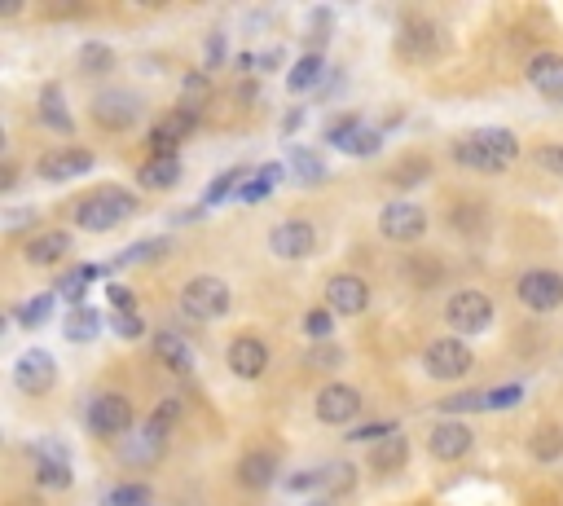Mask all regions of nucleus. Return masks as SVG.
I'll return each instance as SVG.
<instances>
[{"mask_svg":"<svg viewBox=\"0 0 563 506\" xmlns=\"http://www.w3.org/2000/svg\"><path fill=\"white\" fill-rule=\"evenodd\" d=\"M528 84L542 88L546 97L563 93V53H537V58H528Z\"/></svg>","mask_w":563,"mask_h":506,"instance_id":"obj_24","label":"nucleus"},{"mask_svg":"<svg viewBox=\"0 0 563 506\" xmlns=\"http://www.w3.org/2000/svg\"><path fill=\"white\" fill-rule=\"evenodd\" d=\"M304 506H335V502H330V498H313V502H304Z\"/></svg>","mask_w":563,"mask_h":506,"instance_id":"obj_54","label":"nucleus"},{"mask_svg":"<svg viewBox=\"0 0 563 506\" xmlns=\"http://www.w3.org/2000/svg\"><path fill=\"white\" fill-rule=\"evenodd\" d=\"M31 220H36V212H31V207H14V212L5 216V229L9 234H14V229H22V225H31Z\"/></svg>","mask_w":563,"mask_h":506,"instance_id":"obj_52","label":"nucleus"},{"mask_svg":"<svg viewBox=\"0 0 563 506\" xmlns=\"http://www.w3.org/2000/svg\"><path fill=\"white\" fill-rule=\"evenodd\" d=\"M304 330H308V335H313V339H326L330 330H335V317H330L326 308H313V313L304 317Z\"/></svg>","mask_w":563,"mask_h":506,"instance_id":"obj_48","label":"nucleus"},{"mask_svg":"<svg viewBox=\"0 0 563 506\" xmlns=\"http://www.w3.org/2000/svg\"><path fill=\"white\" fill-rule=\"evenodd\" d=\"M524 401L520 383H502V388H489V410H511V405Z\"/></svg>","mask_w":563,"mask_h":506,"instance_id":"obj_45","label":"nucleus"},{"mask_svg":"<svg viewBox=\"0 0 563 506\" xmlns=\"http://www.w3.org/2000/svg\"><path fill=\"white\" fill-rule=\"evenodd\" d=\"M53 300H58V291H40L36 300H27V304H22L14 317H18L22 326H44V322H49V317H53Z\"/></svg>","mask_w":563,"mask_h":506,"instance_id":"obj_33","label":"nucleus"},{"mask_svg":"<svg viewBox=\"0 0 563 506\" xmlns=\"http://www.w3.org/2000/svg\"><path fill=\"white\" fill-rule=\"evenodd\" d=\"M168 247L163 238H150V242H137L132 251H124V256H115V264L110 269H128V264H141V260H150V256H159V251Z\"/></svg>","mask_w":563,"mask_h":506,"instance_id":"obj_39","label":"nucleus"},{"mask_svg":"<svg viewBox=\"0 0 563 506\" xmlns=\"http://www.w3.org/2000/svg\"><path fill=\"white\" fill-rule=\"evenodd\" d=\"M132 423H137L132 401L128 396H119V392H102V396H93V405H88V432L102 436V440L128 436Z\"/></svg>","mask_w":563,"mask_h":506,"instance_id":"obj_4","label":"nucleus"},{"mask_svg":"<svg viewBox=\"0 0 563 506\" xmlns=\"http://www.w3.org/2000/svg\"><path fill=\"white\" fill-rule=\"evenodd\" d=\"M66 251H71V234H66V229H40V234H31V238H27L22 256L36 264V269H44V264L66 260Z\"/></svg>","mask_w":563,"mask_h":506,"instance_id":"obj_20","label":"nucleus"},{"mask_svg":"<svg viewBox=\"0 0 563 506\" xmlns=\"http://www.w3.org/2000/svg\"><path fill=\"white\" fill-rule=\"evenodd\" d=\"M396 49H401L410 62L432 58V53L440 49V27L436 22H427V18H410L401 27V36H396Z\"/></svg>","mask_w":563,"mask_h":506,"instance_id":"obj_18","label":"nucleus"},{"mask_svg":"<svg viewBox=\"0 0 563 506\" xmlns=\"http://www.w3.org/2000/svg\"><path fill=\"white\" fill-rule=\"evenodd\" d=\"M198 128V110L194 106H176V110H168V115L159 119V124L150 128V146H154V154H176V146H181L185 137Z\"/></svg>","mask_w":563,"mask_h":506,"instance_id":"obj_15","label":"nucleus"},{"mask_svg":"<svg viewBox=\"0 0 563 506\" xmlns=\"http://www.w3.org/2000/svg\"><path fill=\"white\" fill-rule=\"evenodd\" d=\"M282 163H264V168L256 172V176H251V181H242V190H238V198H242V203H260V198L264 194H269L273 190V185H278L282 181Z\"/></svg>","mask_w":563,"mask_h":506,"instance_id":"obj_30","label":"nucleus"},{"mask_svg":"<svg viewBox=\"0 0 563 506\" xmlns=\"http://www.w3.org/2000/svg\"><path fill=\"white\" fill-rule=\"evenodd\" d=\"M146 484H119L115 493H106L102 506H146Z\"/></svg>","mask_w":563,"mask_h":506,"instance_id":"obj_43","label":"nucleus"},{"mask_svg":"<svg viewBox=\"0 0 563 506\" xmlns=\"http://www.w3.org/2000/svg\"><path fill=\"white\" fill-rule=\"evenodd\" d=\"M317 418L322 423H330V427H344V423H352V418L361 414V392L352 388V383H326L322 392H317Z\"/></svg>","mask_w":563,"mask_h":506,"instance_id":"obj_13","label":"nucleus"},{"mask_svg":"<svg viewBox=\"0 0 563 506\" xmlns=\"http://www.w3.org/2000/svg\"><path fill=\"white\" fill-rule=\"evenodd\" d=\"M185 88H190V93H203L207 80H203V75H190V80H185Z\"/></svg>","mask_w":563,"mask_h":506,"instance_id":"obj_53","label":"nucleus"},{"mask_svg":"<svg viewBox=\"0 0 563 506\" xmlns=\"http://www.w3.org/2000/svg\"><path fill=\"white\" fill-rule=\"evenodd\" d=\"M313 247H317V229L308 220H282V225L269 229V251L278 260H304L313 256Z\"/></svg>","mask_w":563,"mask_h":506,"instance_id":"obj_11","label":"nucleus"},{"mask_svg":"<svg viewBox=\"0 0 563 506\" xmlns=\"http://www.w3.org/2000/svg\"><path fill=\"white\" fill-rule=\"evenodd\" d=\"M379 146H383V132H379V128H366V124H361V132L348 141V154H374Z\"/></svg>","mask_w":563,"mask_h":506,"instance_id":"obj_46","label":"nucleus"},{"mask_svg":"<svg viewBox=\"0 0 563 506\" xmlns=\"http://www.w3.org/2000/svg\"><path fill=\"white\" fill-rule=\"evenodd\" d=\"M137 212V198L128 190H119V185H106V190L88 194L80 207H75V225L84 229V234H110L115 225H124V220Z\"/></svg>","mask_w":563,"mask_h":506,"instance_id":"obj_2","label":"nucleus"},{"mask_svg":"<svg viewBox=\"0 0 563 506\" xmlns=\"http://www.w3.org/2000/svg\"><path fill=\"white\" fill-rule=\"evenodd\" d=\"M97 273H102V269H97V264H84V269H75V273H66V278H58V295H62V300H71L75 308H84L80 300H84V291H88V282H93V278H97Z\"/></svg>","mask_w":563,"mask_h":506,"instance_id":"obj_32","label":"nucleus"},{"mask_svg":"<svg viewBox=\"0 0 563 506\" xmlns=\"http://www.w3.org/2000/svg\"><path fill=\"white\" fill-rule=\"evenodd\" d=\"M176 181H181V159H176V154H150V159L137 168V185H141V190L163 194V190H172Z\"/></svg>","mask_w":563,"mask_h":506,"instance_id":"obj_21","label":"nucleus"},{"mask_svg":"<svg viewBox=\"0 0 563 506\" xmlns=\"http://www.w3.org/2000/svg\"><path fill=\"white\" fill-rule=\"evenodd\" d=\"M405 454H410V449H405L401 432H396V436H388V440H383V445L370 454V458H374V471H396V467H401V462H405Z\"/></svg>","mask_w":563,"mask_h":506,"instance_id":"obj_36","label":"nucleus"},{"mask_svg":"<svg viewBox=\"0 0 563 506\" xmlns=\"http://www.w3.org/2000/svg\"><path fill=\"white\" fill-rule=\"evenodd\" d=\"M515 295H520L524 308L533 313H550V308L563 304V273L555 269H528L520 282H515Z\"/></svg>","mask_w":563,"mask_h":506,"instance_id":"obj_9","label":"nucleus"},{"mask_svg":"<svg viewBox=\"0 0 563 506\" xmlns=\"http://www.w3.org/2000/svg\"><path fill=\"white\" fill-rule=\"evenodd\" d=\"M229 304H234L229 282L212 278V273L190 278V282H185V291H181V313L190 317V322H220V317L229 313Z\"/></svg>","mask_w":563,"mask_h":506,"instance_id":"obj_3","label":"nucleus"},{"mask_svg":"<svg viewBox=\"0 0 563 506\" xmlns=\"http://www.w3.org/2000/svg\"><path fill=\"white\" fill-rule=\"evenodd\" d=\"M445 322L454 326V335H484L493 326V300L484 291H458L445 304Z\"/></svg>","mask_w":563,"mask_h":506,"instance_id":"obj_5","label":"nucleus"},{"mask_svg":"<svg viewBox=\"0 0 563 506\" xmlns=\"http://www.w3.org/2000/svg\"><path fill=\"white\" fill-rule=\"evenodd\" d=\"M471 366H476V357H471V348L462 344V339H432V344L423 348V370L432 374V379H462Z\"/></svg>","mask_w":563,"mask_h":506,"instance_id":"obj_7","label":"nucleus"},{"mask_svg":"<svg viewBox=\"0 0 563 506\" xmlns=\"http://www.w3.org/2000/svg\"><path fill=\"white\" fill-rule=\"evenodd\" d=\"M357 132H361V119L344 115V119H335V124L326 128V141H330V146H339V150H348V141L357 137Z\"/></svg>","mask_w":563,"mask_h":506,"instance_id":"obj_42","label":"nucleus"},{"mask_svg":"<svg viewBox=\"0 0 563 506\" xmlns=\"http://www.w3.org/2000/svg\"><path fill=\"white\" fill-rule=\"evenodd\" d=\"M242 176H247L242 168H229V172H220L216 181H212V185H207V190H203V207H216L220 198L238 194V190H242Z\"/></svg>","mask_w":563,"mask_h":506,"instance_id":"obj_35","label":"nucleus"},{"mask_svg":"<svg viewBox=\"0 0 563 506\" xmlns=\"http://www.w3.org/2000/svg\"><path fill=\"white\" fill-rule=\"evenodd\" d=\"M489 410V392H458L440 401V414H480Z\"/></svg>","mask_w":563,"mask_h":506,"instance_id":"obj_37","label":"nucleus"},{"mask_svg":"<svg viewBox=\"0 0 563 506\" xmlns=\"http://www.w3.org/2000/svg\"><path fill=\"white\" fill-rule=\"evenodd\" d=\"M326 304H330V313L361 317L370 308V282L357 278V273H335L326 282Z\"/></svg>","mask_w":563,"mask_h":506,"instance_id":"obj_12","label":"nucleus"},{"mask_svg":"<svg viewBox=\"0 0 563 506\" xmlns=\"http://www.w3.org/2000/svg\"><path fill=\"white\" fill-rule=\"evenodd\" d=\"M454 159L476 172H506L520 159V141L511 128H476L454 141Z\"/></svg>","mask_w":563,"mask_h":506,"instance_id":"obj_1","label":"nucleus"},{"mask_svg":"<svg viewBox=\"0 0 563 506\" xmlns=\"http://www.w3.org/2000/svg\"><path fill=\"white\" fill-rule=\"evenodd\" d=\"M291 163H295V172H300L304 185H313V181H322L326 176V163L317 159L313 150H291Z\"/></svg>","mask_w":563,"mask_h":506,"instance_id":"obj_38","label":"nucleus"},{"mask_svg":"<svg viewBox=\"0 0 563 506\" xmlns=\"http://www.w3.org/2000/svg\"><path fill=\"white\" fill-rule=\"evenodd\" d=\"M229 370H234L238 379H260V374L269 370V348H264V339L238 335L234 344H229Z\"/></svg>","mask_w":563,"mask_h":506,"instance_id":"obj_19","label":"nucleus"},{"mask_svg":"<svg viewBox=\"0 0 563 506\" xmlns=\"http://www.w3.org/2000/svg\"><path fill=\"white\" fill-rule=\"evenodd\" d=\"M528 454H533L537 462H559L563 458V427L542 423L533 436H528Z\"/></svg>","mask_w":563,"mask_h":506,"instance_id":"obj_26","label":"nucleus"},{"mask_svg":"<svg viewBox=\"0 0 563 506\" xmlns=\"http://www.w3.org/2000/svg\"><path fill=\"white\" fill-rule=\"evenodd\" d=\"M31 467H36V484L49 493L71 489V454H66L62 440H36L31 445Z\"/></svg>","mask_w":563,"mask_h":506,"instance_id":"obj_6","label":"nucleus"},{"mask_svg":"<svg viewBox=\"0 0 563 506\" xmlns=\"http://www.w3.org/2000/svg\"><path fill=\"white\" fill-rule=\"evenodd\" d=\"M537 159V168L542 172H550V176H563V146H542L533 154Z\"/></svg>","mask_w":563,"mask_h":506,"instance_id":"obj_49","label":"nucleus"},{"mask_svg":"<svg viewBox=\"0 0 563 506\" xmlns=\"http://www.w3.org/2000/svg\"><path fill=\"white\" fill-rule=\"evenodd\" d=\"M53 383H58V361H53V352L31 348L14 361V388L18 392L44 396V392H53Z\"/></svg>","mask_w":563,"mask_h":506,"instance_id":"obj_8","label":"nucleus"},{"mask_svg":"<svg viewBox=\"0 0 563 506\" xmlns=\"http://www.w3.org/2000/svg\"><path fill=\"white\" fill-rule=\"evenodd\" d=\"M62 335L71 339V344H88V339L102 335V313H97V308H71Z\"/></svg>","mask_w":563,"mask_h":506,"instance_id":"obj_27","label":"nucleus"},{"mask_svg":"<svg viewBox=\"0 0 563 506\" xmlns=\"http://www.w3.org/2000/svg\"><path fill=\"white\" fill-rule=\"evenodd\" d=\"M352 484H357L352 462H326V467H317V489H326V493H352Z\"/></svg>","mask_w":563,"mask_h":506,"instance_id":"obj_31","label":"nucleus"},{"mask_svg":"<svg viewBox=\"0 0 563 506\" xmlns=\"http://www.w3.org/2000/svg\"><path fill=\"white\" fill-rule=\"evenodd\" d=\"M322 71H326L322 53H304V58L295 62V71L286 75V88H291V93H308V88H317V80H322Z\"/></svg>","mask_w":563,"mask_h":506,"instance_id":"obj_29","label":"nucleus"},{"mask_svg":"<svg viewBox=\"0 0 563 506\" xmlns=\"http://www.w3.org/2000/svg\"><path fill=\"white\" fill-rule=\"evenodd\" d=\"M93 150H80V146H66V150H53V154H44L40 159V176L44 181H71V176H84V172H93Z\"/></svg>","mask_w":563,"mask_h":506,"instance_id":"obj_17","label":"nucleus"},{"mask_svg":"<svg viewBox=\"0 0 563 506\" xmlns=\"http://www.w3.org/2000/svg\"><path fill=\"white\" fill-rule=\"evenodd\" d=\"M471 445H476V436H471V427L458 423V418H449V423H436L432 436H427V449H432V458H440V462L467 458Z\"/></svg>","mask_w":563,"mask_h":506,"instance_id":"obj_16","label":"nucleus"},{"mask_svg":"<svg viewBox=\"0 0 563 506\" xmlns=\"http://www.w3.org/2000/svg\"><path fill=\"white\" fill-rule=\"evenodd\" d=\"M163 445H168V436H159L150 423H141V432L124 436V462H132V467H150V462L163 458Z\"/></svg>","mask_w":563,"mask_h":506,"instance_id":"obj_22","label":"nucleus"},{"mask_svg":"<svg viewBox=\"0 0 563 506\" xmlns=\"http://www.w3.org/2000/svg\"><path fill=\"white\" fill-rule=\"evenodd\" d=\"M110 330H115L119 339H141L146 335V317L141 313H110Z\"/></svg>","mask_w":563,"mask_h":506,"instance_id":"obj_41","label":"nucleus"},{"mask_svg":"<svg viewBox=\"0 0 563 506\" xmlns=\"http://www.w3.org/2000/svg\"><path fill=\"white\" fill-rule=\"evenodd\" d=\"M110 66H115V53H110L102 40H88L80 49V71L84 75H106Z\"/></svg>","mask_w":563,"mask_h":506,"instance_id":"obj_34","label":"nucleus"},{"mask_svg":"<svg viewBox=\"0 0 563 506\" xmlns=\"http://www.w3.org/2000/svg\"><path fill=\"white\" fill-rule=\"evenodd\" d=\"M40 119L49 124L53 132H71L75 128V119L66 115V106H62V88L58 84H44L40 88Z\"/></svg>","mask_w":563,"mask_h":506,"instance_id":"obj_28","label":"nucleus"},{"mask_svg":"<svg viewBox=\"0 0 563 506\" xmlns=\"http://www.w3.org/2000/svg\"><path fill=\"white\" fill-rule=\"evenodd\" d=\"M396 432H401V423H392V418H388V423L352 427V432H348V440H388V436H396Z\"/></svg>","mask_w":563,"mask_h":506,"instance_id":"obj_47","label":"nucleus"},{"mask_svg":"<svg viewBox=\"0 0 563 506\" xmlns=\"http://www.w3.org/2000/svg\"><path fill=\"white\" fill-rule=\"evenodd\" d=\"M203 58H207V66H220V62H225V36H207Z\"/></svg>","mask_w":563,"mask_h":506,"instance_id":"obj_50","label":"nucleus"},{"mask_svg":"<svg viewBox=\"0 0 563 506\" xmlns=\"http://www.w3.org/2000/svg\"><path fill=\"white\" fill-rule=\"evenodd\" d=\"M110 304H115V313H137L132 291H124V286H110Z\"/></svg>","mask_w":563,"mask_h":506,"instance_id":"obj_51","label":"nucleus"},{"mask_svg":"<svg viewBox=\"0 0 563 506\" xmlns=\"http://www.w3.org/2000/svg\"><path fill=\"white\" fill-rule=\"evenodd\" d=\"M154 357H159L168 370H190L194 366L190 339H181L176 330H159V335H154Z\"/></svg>","mask_w":563,"mask_h":506,"instance_id":"obj_25","label":"nucleus"},{"mask_svg":"<svg viewBox=\"0 0 563 506\" xmlns=\"http://www.w3.org/2000/svg\"><path fill=\"white\" fill-rule=\"evenodd\" d=\"M176 418H181V401H159V410H154V414L146 418V423H150V427H154V432H159V436H168Z\"/></svg>","mask_w":563,"mask_h":506,"instance_id":"obj_44","label":"nucleus"},{"mask_svg":"<svg viewBox=\"0 0 563 506\" xmlns=\"http://www.w3.org/2000/svg\"><path fill=\"white\" fill-rule=\"evenodd\" d=\"M238 480L247 484V489H269V484L278 480V458H273L269 449H251V454H242V462H238Z\"/></svg>","mask_w":563,"mask_h":506,"instance_id":"obj_23","label":"nucleus"},{"mask_svg":"<svg viewBox=\"0 0 563 506\" xmlns=\"http://www.w3.org/2000/svg\"><path fill=\"white\" fill-rule=\"evenodd\" d=\"M427 176H432V163H427V159H410V163H401V168L392 172V181L401 185V190H410V185L427 181Z\"/></svg>","mask_w":563,"mask_h":506,"instance_id":"obj_40","label":"nucleus"},{"mask_svg":"<svg viewBox=\"0 0 563 506\" xmlns=\"http://www.w3.org/2000/svg\"><path fill=\"white\" fill-rule=\"evenodd\" d=\"M93 119L102 128H132L141 119V97L128 88H110L93 102Z\"/></svg>","mask_w":563,"mask_h":506,"instance_id":"obj_14","label":"nucleus"},{"mask_svg":"<svg viewBox=\"0 0 563 506\" xmlns=\"http://www.w3.org/2000/svg\"><path fill=\"white\" fill-rule=\"evenodd\" d=\"M379 234L392 238V242H418L427 234V212L418 203H388L379 212Z\"/></svg>","mask_w":563,"mask_h":506,"instance_id":"obj_10","label":"nucleus"}]
</instances>
